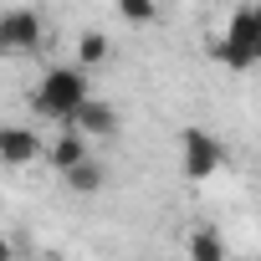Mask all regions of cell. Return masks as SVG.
<instances>
[{"label":"cell","mask_w":261,"mask_h":261,"mask_svg":"<svg viewBox=\"0 0 261 261\" xmlns=\"http://www.w3.org/2000/svg\"><path fill=\"white\" fill-rule=\"evenodd\" d=\"M113 6H118V16H123L128 26H154V21H159V6H154V0H113Z\"/></svg>","instance_id":"9c48e42d"},{"label":"cell","mask_w":261,"mask_h":261,"mask_svg":"<svg viewBox=\"0 0 261 261\" xmlns=\"http://www.w3.org/2000/svg\"><path fill=\"white\" fill-rule=\"evenodd\" d=\"M220 164H225V149H220V139L210 134V128H185V134H179V174L190 185L215 179Z\"/></svg>","instance_id":"3957f363"},{"label":"cell","mask_w":261,"mask_h":261,"mask_svg":"<svg viewBox=\"0 0 261 261\" xmlns=\"http://www.w3.org/2000/svg\"><path fill=\"white\" fill-rule=\"evenodd\" d=\"M77 62H82V67H102V62H108V36L87 31V36L77 41Z\"/></svg>","instance_id":"8fae6325"},{"label":"cell","mask_w":261,"mask_h":261,"mask_svg":"<svg viewBox=\"0 0 261 261\" xmlns=\"http://www.w3.org/2000/svg\"><path fill=\"white\" fill-rule=\"evenodd\" d=\"M215 62L225 72H256L261 67V0H241L225 21V36L215 41Z\"/></svg>","instance_id":"7a4b0ae2"},{"label":"cell","mask_w":261,"mask_h":261,"mask_svg":"<svg viewBox=\"0 0 261 261\" xmlns=\"http://www.w3.org/2000/svg\"><path fill=\"white\" fill-rule=\"evenodd\" d=\"M92 97V82H87V67H51L36 87H31V113L46 118V123H72L77 108Z\"/></svg>","instance_id":"6da1fadb"},{"label":"cell","mask_w":261,"mask_h":261,"mask_svg":"<svg viewBox=\"0 0 261 261\" xmlns=\"http://www.w3.org/2000/svg\"><path fill=\"white\" fill-rule=\"evenodd\" d=\"M72 128H82L87 139H108L113 128H118V113L102 102V97H87L82 108H77V118H72Z\"/></svg>","instance_id":"52a82bcc"},{"label":"cell","mask_w":261,"mask_h":261,"mask_svg":"<svg viewBox=\"0 0 261 261\" xmlns=\"http://www.w3.org/2000/svg\"><path fill=\"white\" fill-rule=\"evenodd\" d=\"M46 159H51V169H57V174H67V169H77L82 159H92V139L82 134V128H72V123H62V139H51V149H46Z\"/></svg>","instance_id":"5b68a950"},{"label":"cell","mask_w":261,"mask_h":261,"mask_svg":"<svg viewBox=\"0 0 261 261\" xmlns=\"http://www.w3.org/2000/svg\"><path fill=\"white\" fill-rule=\"evenodd\" d=\"M190 256H195V261H220V256H225V241H220L215 230H195V236H190Z\"/></svg>","instance_id":"30bf717a"},{"label":"cell","mask_w":261,"mask_h":261,"mask_svg":"<svg viewBox=\"0 0 261 261\" xmlns=\"http://www.w3.org/2000/svg\"><path fill=\"white\" fill-rule=\"evenodd\" d=\"M41 41H46V26H41V16H36V11L16 6V11L0 16V51L26 57V51H41Z\"/></svg>","instance_id":"277c9868"},{"label":"cell","mask_w":261,"mask_h":261,"mask_svg":"<svg viewBox=\"0 0 261 261\" xmlns=\"http://www.w3.org/2000/svg\"><path fill=\"white\" fill-rule=\"evenodd\" d=\"M62 179H67V190H77V195H97V190H102V164H97V159H82V164L67 169Z\"/></svg>","instance_id":"ba28073f"},{"label":"cell","mask_w":261,"mask_h":261,"mask_svg":"<svg viewBox=\"0 0 261 261\" xmlns=\"http://www.w3.org/2000/svg\"><path fill=\"white\" fill-rule=\"evenodd\" d=\"M31 159H41V139L31 134V128H21V123L0 128V164L6 169H26Z\"/></svg>","instance_id":"8992f818"}]
</instances>
